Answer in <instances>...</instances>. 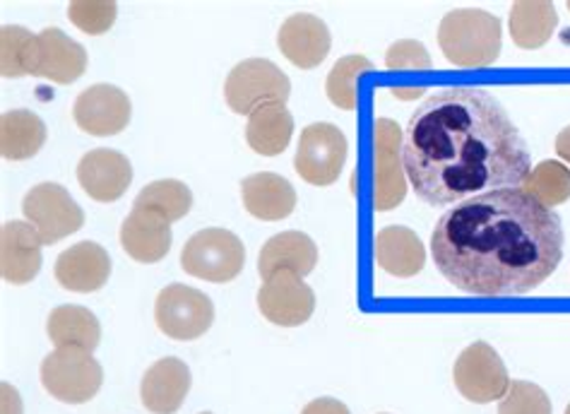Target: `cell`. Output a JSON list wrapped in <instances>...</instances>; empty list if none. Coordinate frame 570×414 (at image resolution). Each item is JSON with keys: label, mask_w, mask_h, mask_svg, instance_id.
Masks as SVG:
<instances>
[{"label": "cell", "mask_w": 570, "mask_h": 414, "mask_svg": "<svg viewBox=\"0 0 570 414\" xmlns=\"http://www.w3.org/2000/svg\"><path fill=\"white\" fill-rule=\"evenodd\" d=\"M132 207H140V210L157 213L167 221H176L190 213L193 207V194L190 188L176 179H161L147 184L138 198H135Z\"/></svg>", "instance_id": "83f0119b"}, {"label": "cell", "mask_w": 570, "mask_h": 414, "mask_svg": "<svg viewBox=\"0 0 570 414\" xmlns=\"http://www.w3.org/2000/svg\"><path fill=\"white\" fill-rule=\"evenodd\" d=\"M47 142V126L29 109H12L0 118V155L10 161L35 157Z\"/></svg>", "instance_id": "4316f807"}, {"label": "cell", "mask_w": 570, "mask_h": 414, "mask_svg": "<svg viewBox=\"0 0 570 414\" xmlns=\"http://www.w3.org/2000/svg\"><path fill=\"white\" fill-rule=\"evenodd\" d=\"M503 27L497 14L476 8L450 10L439 24V47L458 68H489L499 61Z\"/></svg>", "instance_id": "3957f363"}, {"label": "cell", "mask_w": 570, "mask_h": 414, "mask_svg": "<svg viewBox=\"0 0 570 414\" xmlns=\"http://www.w3.org/2000/svg\"><path fill=\"white\" fill-rule=\"evenodd\" d=\"M35 37L37 34L20 24H8L0 29V72H3V78L29 76L27 63Z\"/></svg>", "instance_id": "4dcf8cb0"}, {"label": "cell", "mask_w": 570, "mask_h": 414, "mask_svg": "<svg viewBox=\"0 0 570 414\" xmlns=\"http://www.w3.org/2000/svg\"><path fill=\"white\" fill-rule=\"evenodd\" d=\"M566 414H570V405H568V407H566Z\"/></svg>", "instance_id": "f35d334b"}, {"label": "cell", "mask_w": 570, "mask_h": 414, "mask_svg": "<svg viewBox=\"0 0 570 414\" xmlns=\"http://www.w3.org/2000/svg\"><path fill=\"white\" fill-rule=\"evenodd\" d=\"M190 393V368L176 357H164L147 368L140 401L153 414H176Z\"/></svg>", "instance_id": "d6986e66"}, {"label": "cell", "mask_w": 570, "mask_h": 414, "mask_svg": "<svg viewBox=\"0 0 570 414\" xmlns=\"http://www.w3.org/2000/svg\"><path fill=\"white\" fill-rule=\"evenodd\" d=\"M78 181L97 203H116L132 184V165L126 155L99 147L80 159Z\"/></svg>", "instance_id": "e0dca14e"}, {"label": "cell", "mask_w": 570, "mask_h": 414, "mask_svg": "<svg viewBox=\"0 0 570 414\" xmlns=\"http://www.w3.org/2000/svg\"><path fill=\"white\" fill-rule=\"evenodd\" d=\"M277 47L296 68L311 70L325 61L330 47H333V37H330L327 24L316 14L296 12L282 22Z\"/></svg>", "instance_id": "9a60e30c"}, {"label": "cell", "mask_w": 570, "mask_h": 414, "mask_svg": "<svg viewBox=\"0 0 570 414\" xmlns=\"http://www.w3.org/2000/svg\"><path fill=\"white\" fill-rule=\"evenodd\" d=\"M373 155H376V179H373V207L379 213L395 210L407 196L402 161V130L390 118H379L373 126Z\"/></svg>", "instance_id": "8fae6325"}, {"label": "cell", "mask_w": 570, "mask_h": 414, "mask_svg": "<svg viewBox=\"0 0 570 414\" xmlns=\"http://www.w3.org/2000/svg\"><path fill=\"white\" fill-rule=\"evenodd\" d=\"M203 414H213V412H203Z\"/></svg>", "instance_id": "60d3db41"}, {"label": "cell", "mask_w": 570, "mask_h": 414, "mask_svg": "<svg viewBox=\"0 0 570 414\" xmlns=\"http://www.w3.org/2000/svg\"><path fill=\"white\" fill-rule=\"evenodd\" d=\"M393 95L402 97V99H416V97L424 95V87H410V90H400V87H395Z\"/></svg>", "instance_id": "74e56055"}, {"label": "cell", "mask_w": 570, "mask_h": 414, "mask_svg": "<svg viewBox=\"0 0 570 414\" xmlns=\"http://www.w3.org/2000/svg\"><path fill=\"white\" fill-rule=\"evenodd\" d=\"M302 414H352L350 407L335 401V397H318V401H311Z\"/></svg>", "instance_id": "e575fe53"}, {"label": "cell", "mask_w": 570, "mask_h": 414, "mask_svg": "<svg viewBox=\"0 0 570 414\" xmlns=\"http://www.w3.org/2000/svg\"><path fill=\"white\" fill-rule=\"evenodd\" d=\"M0 403H3V410H0V414H22V397L18 393V388H12L10 383H3L0 386Z\"/></svg>", "instance_id": "d590c367"}, {"label": "cell", "mask_w": 570, "mask_h": 414, "mask_svg": "<svg viewBox=\"0 0 570 414\" xmlns=\"http://www.w3.org/2000/svg\"><path fill=\"white\" fill-rule=\"evenodd\" d=\"M499 414H553L549 395L530 381H513L499 405Z\"/></svg>", "instance_id": "d6a6232c"}, {"label": "cell", "mask_w": 570, "mask_h": 414, "mask_svg": "<svg viewBox=\"0 0 570 414\" xmlns=\"http://www.w3.org/2000/svg\"><path fill=\"white\" fill-rule=\"evenodd\" d=\"M373 256H376L379 268L393 277H414L426 265V248L416 231L397 225L385 227L376 234Z\"/></svg>", "instance_id": "603a6c76"}, {"label": "cell", "mask_w": 570, "mask_h": 414, "mask_svg": "<svg viewBox=\"0 0 570 414\" xmlns=\"http://www.w3.org/2000/svg\"><path fill=\"white\" fill-rule=\"evenodd\" d=\"M318 248L316 241L304 231H282L269 239L258 256V273L263 279L275 273H294L306 277L316 270Z\"/></svg>", "instance_id": "ffe728a7"}, {"label": "cell", "mask_w": 570, "mask_h": 414, "mask_svg": "<svg viewBox=\"0 0 570 414\" xmlns=\"http://www.w3.org/2000/svg\"><path fill=\"white\" fill-rule=\"evenodd\" d=\"M130 99L128 95L116 85H92L75 99L72 116L80 130L89 136L107 138L118 136L130 124Z\"/></svg>", "instance_id": "5bb4252c"}, {"label": "cell", "mask_w": 570, "mask_h": 414, "mask_svg": "<svg viewBox=\"0 0 570 414\" xmlns=\"http://www.w3.org/2000/svg\"><path fill=\"white\" fill-rule=\"evenodd\" d=\"M242 200L253 217L263 221H277L294 213L296 190L284 176L261 171L246 176L242 181Z\"/></svg>", "instance_id": "7402d4cb"}, {"label": "cell", "mask_w": 570, "mask_h": 414, "mask_svg": "<svg viewBox=\"0 0 570 414\" xmlns=\"http://www.w3.org/2000/svg\"><path fill=\"white\" fill-rule=\"evenodd\" d=\"M522 190L551 210L570 198V169L553 159L539 161L524 179Z\"/></svg>", "instance_id": "f1b7e54d"}, {"label": "cell", "mask_w": 570, "mask_h": 414, "mask_svg": "<svg viewBox=\"0 0 570 414\" xmlns=\"http://www.w3.org/2000/svg\"><path fill=\"white\" fill-rule=\"evenodd\" d=\"M244 241L229 229H203L193 234L181 250V268L205 283H232L244 270Z\"/></svg>", "instance_id": "8992f818"}, {"label": "cell", "mask_w": 570, "mask_h": 414, "mask_svg": "<svg viewBox=\"0 0 570 414\" xmlns=\"http://www.w3.org/2000/svg\"><path fill=\"white\" fill-rule=\"evenodd\" d=\"M87 51L58 27H47L35 37L27 72L58 85H70L85 76Z\"/></svg>", "instance_id": "7c38bea8"}, {"label": "cell", "mask_w": 570, "mask_h": 414, "mask_svg": "<svg viewBox=\"0 0 570 414\" xmlns=\"http://www.w3.org/2000/svg\"><path fill=\"white\" fill-rule=\"evenodd\" d=\"M453 381L464 401L479 405L503 401L510 388L508 368L489 343H474L460 354L453 366Z\"/></svg>", "instance_id": "30bf717a"}, {"label": "cell", "mask_w": 570, "mask_h": 414, "mask_svg": "<svg viewBox=\"0 0 570 414\" xmlns=\"http://www.w3.org/2000/svg\"><path fill=\"white\" fill-rule=\"evenodd\" d=\"M294 116L284 103H267V107L250 114L246 126V140L253 152L263 157H277L292 140Z\"/></svg>", "instance_id": "484cf974"}, {"label": "cell", "mask_w": 570, "mask_h": 414, "mask_svg": "<svg viewBox=\"0 0 570 414\" xmlns=\"http://www.w3.org/2000/svg\"><path fill=\"white\" fill-rule=\"evenodd\" d=\"M402 161L416 196L429 205L520 188L532 171L513 118L474 85L445 87L416 107L404 128Z\"/></svg>", "instance_id": "6da1fadb"}, {"label": "cell", "mask_w": 570, "mask_h": 414, "mask_svg": "<svg viewBox=\"0 0 570 414\" xmlns=\"http://www.w3.org/2000/svg\"><path fill=\"white\" fill-rule=\"evenodd\" d=\"M557 152L570 165V126H566L557 138Z\"/></svg>", "instance_id": "8d00e7d4"}, {"label": "cell", "mask_w": 570, "mask_h": 414, "mask_svg": "<svg viewBox=\"0 0 570 414\" xmlns=\"http://www.w3.org/2000/svg\"><path fill=\"white\" fill-rule=\"evenodd\" d=\"M111 258L107 248L95 241H80L63 250L56 260L58 285L70 292H97L109 283Z\"/></svg>", "instance_id": "ac0fdd59"}, {"label": "cell", "mask_w": 570, "mask_h": 414, "mask_svg": "<svg viewBox=\"0 0 570 414\" xmlns=\"http://www.w3.org/2000/svg\"><path fill=\"white\" fill-rule=\"evenodd\" d=\"M155 321L171 339H198L215 323V304L200 289L169 285L157 294Z\"/></svg>", "instance_id": "ba28073f"}, {"label": "cell", "mask_w": 570, "mask_h": 414, "mask_svg": "<svg viewBox=\"0 0 570 414\" xmlns=\"http://www.w3.org/2000/svg\"><path fill=\"white\" fill-rule=\"evenodd\" d=\"M373 70V63L366 56H344L333 66L325 82L327 99L335 103L337 109L352 111L356 107V78L364 72Z\"/></svg>", "instance_id": "f546056e"}, {"label": "cell", "mask_w": 570, "mask_h": 414, "mask_svg": "<svg viewBox=\"0 0 570 414\" xmlns=\"http://www.w3.org/2000/svg\"><path fill=\"white\" fill-rule=\"evenodd\" d=\"M510 37L520 49H542L557 32L559 12L547 0H520L510 8Z\"/></svg>", "instance_id": "d4e9b609"}, {"label": "cell", "mask_w": 570, "mask_h": 414, "mask_svg": "<svg viewBox=\"0 0 570 414\" xmlns=\"http://www.w3.org/2000/svg\"><path fill=\"white\" fill-rule=\"evenodd\" d=\"M171 239V221L140 207H132L121 225V246L138 263H159L169 254Z\"/></svg>", "instance_id": "44dd1931"}, {"label": "cell", "mask_w": 570, "mask_h": 414, "mask_svg": "<svg viewBox=\"0 0 570 414\" xmlns=\"http://www.w3.org/2000/svg\"><path fill=\"white\" fill-rule=\"evenodd\" d=\"M568 10H570V0H568Z\"/></svg>", "instance_id": "ab89813d"}, {"label": "cell", "mask_w": 570, "mask_h": 414, "mask_svg": "<svg viewBox=\"0 0 570 414\" xmlns=\"http://www.w3.org/2000/svg\"><path fill=\"white\" fill-rule=\"evenodd\" d=\"M41 383L51 397L68 405L89 403L104 383V368L92 352L56 347L41 362Z\"/></svg>", "instance_id": "277c9868"}, {"label": "cell", "mask_w": 570, "mask_h": 414, "mask_svg": "<svg viewBox=\"0 0 570 414\" xmlns=\"http://www.w3.org/2000/svg\"><path fill=\"white\" fill-rule=\"evenodd\" d=\"M41 236L29 221H6L0 227V275L10 285H27L41 270Z\"/></svg>", "instance_id": "2e32d148"}, {"label": "cell", "mask_w": 570, "mask_h": 414, "mask_svg": "<svg viewBox=\"0 0 570 414\" xmlns=\"http://www.w3.org/2000/svg\"><path fill=\"white\" fill-rule=\"evenodd\" d=\"M347 152V136L337 126L311 124L298 140L294 169L311 186H330L340 179Z\"/></svg>", "instance_id": "52a82bcc"}, {"label": "cell", "mask_w": 570, "mask_h": 414, "mask_svg": "<svg viewBox=\"0 0 570 414\" xmlns=\"http://www.w3.org/2000/svg\"><path fill=\"white\" fill-rule=\"evenodd\" d=\"M49 339L56 347H75L95 352L101 343V325L92 310L85 306H58L47 321Z\"/></svg>", "instance_id": "cb8c5ba5"}, {"label": "cell", "mask_w": 570, "mask_h": 414, "mask_svg": "<svg viewBox=\"0 0 570 414\" xmlns=\"http://www.w3.org/2000/svg\"><path fill=\"white\" fill-rule=\"evenodd\" d=\"M118 6L114 0H72L68 6V18L70 22L82 29L85 34L99 37L109 32L116 22Z\"/></svg>", "instance_id": "1f68e13d"}, {"label": "cell", "mask_w": 570, "mask_h": 414, "mask_svg": "<svg viewBox=\"0 0 570 414\" xmlns=\"http://www.w3.org/2000/svg\"><path fill=\"white\" fill-rule=\"evenodd\" d=\"M22 213L47 246L58 244L85 225L82 207L72 200V196L61 184L51 181L27 190L22 200Z\"/></svg>", "instance_id": "9c48e42d"}, {"label": "cell", "mask_w": 570, "mask_h": 414, "mask_svg": "<svg viewBox=\"0 0 570 414\" xmlns=\"http://www.w3.org/2000/svg\"><path fill=\"white\" fill-rule=\"evenodd\" d=\"M387 70H429L431 56L422 41L400 39L385 53Z\"/></svg>", "instance_id": "836d02e7"}, {"label": "cell", "mask_w": 570, "mask_h": 414, "mask_svg": "<svg viewBox=\"0 0 570 414\" xmlns=\"http://www.w3.org/2000/svg\"><path fill=\"white\" fill-rule=\"evenodd\" d=\"M431 250L458 289L518 297L557 273L563 227L557 213L522 188H501L450 207L431 234Z\"/></svg>", "instance_id": "7a4b0ae2"}, {"label": "cell", "mask_w": 570, "mask_h": 414, "mask_svg": "<svg viewBox=\"0 0 570 414\" xmlns=\"http://www.w3.org/2000/svg\"><path fill=\"white\" fill-rule=\"evenodd\" d=\"M292 80L267 58H248L232 68L224 82V97L234 114H255L267 103H287Z\"/></svg>", "instance_id": "5b68a950"}, {"label": "cell", "mask_w": 570, "mask_h": 414, "mask_svg": "<svg viewBox=\"0 0 570 414\" xmlns=\"http://www.w3.org/2000/svg\"><path fill=\"white\" fill-rule=\"evenodd\" d=\"M258 308L269 323L282 325V328H296L316 310V294L298 275L275 273L258 289Z\"/></svg>", "instance_id": "4fadbf2b"}]
</instances>
